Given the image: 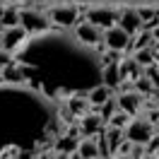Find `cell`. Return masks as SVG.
<instances>
[{"label": "cell", "mask_w": 159, "mask_h": 159, "mask_svg": "<svg viewBox=\"0 0 159 159\" xmlns=\"http://www.w3.org/2000/svg\"><path fill=\"white\" fill-rule=\"evenodd\" d=\"M157 68H159V58H157Z\"/></svg>", "instance_id": "36"}, {"label": "cell", "mask_w": 159, "mask_h": 159, "mask_svg": "<svg viewBox=\"0 0 159 159\" xmlns=\"http://www.w3.org/2000/svg\"><path fill=\"white\" fill-rule=\"evenodd\" d=\"M97 159H106V157H97Z\"/></svg>", "instance_id": "35"}, {"label": "cell", "mask_w": 159, "mask_h": 159, "mask_svg": "<svg viewBox=\"0 0 159 159\" xmlns=\"http://www.w3.org/2000/svg\"><path fill=\"white\" fill-rule=\"evenodd\" d=\"M101 41H104V46H106L109 51H116V53H123V51H128L130 46H133L130 34H128V31H123L118 24H113V27H109V29H104Z\"/></svg>", "instance_id": "6"}, {"label": "cell", "mask_w": 159, "mask_h": 159, "mask_svg": "<svg viewBox=\"0 0 159 159\" xmlns=\"http://www.w3.org/2000/svg\"><path fill=\"white\" fill-rule=\"evenodd\" d=\"M58 101L29 82H0V145L2 149H39L63 135Z\"/></svg>", "instance_id": "2"}, {"label": "cell", "mask_w": 159, "mask_h": 159, "mask_svg": "<svg viewBox=\"0 0 159 159\" xmlns=\"http://www.w3.org/2000/svg\"><path fill=\"white\" fill-rule=\"evenodd\" d=\"M113 159H133V157H128V154H116Z\"/></svg>", "instance_id": "32"}, {"label": "cell", "mask_w": 159, "mask_h": 159, "mask_svg": "<svg viewBox=\"0 0 159 159\" xmlns=\"http://www.w3.org/2000/svg\"><path fill=\"white\" fill-rule=\"evenodd\" d=\"M157 159H159V154H157Z\"/></svg>", "instance_id": "38"}, {"label": "cell", "mask_w": 159, "mask_h": 159, "mask_svg": "<svg viewBox=\"0 0 159 159\" xmlns=\"http://www.w3.org/2000/svg\"><path fill=\"white\" fill-rule=\"evenodd\" d=\"M145 147H147V154H154V157H157L159 154V135H152V140H149Z\"/></svg>", "instance_id": "28"}, {"label": "cell", "mask_w": 159, "mask_h": 159, "mask_svg": "<svg viewBox=\"0 0 159 159\" xmlns=\"http://www.w3.org/2000/svg\"><path fill=\"white\" fill-rule=\"evenodd\" d=\"M116 101H118V109H123L128 116H138L145 106V94H140L135 89H125L116 97Z\"/></svg>", "instance_id": "10"}, {"label": "cell", "mask_w": 159, "mask_h": 159, "mask_svg": "<svg viewBox=\"0 0 159 159\" xmlns=\"http://www.w3.org/2000/svg\"><path fill=\"white\" fill-rule=\"evenodd\" d=\"M145 154H147V147H145V145H140V142H133V147H130L128 157H133V159H142Z\"/></svg>", "instance_id": "26"}, {"label": "cell", "mask_w": 159, "mask_h": 159, "mask_svg": "<svg viewBox=\"0 0 159 159\" xmlns=\"http://www.w3.org/2000/svg\"><path fill=\"white\" fill-rule=\"evenodd\" d=\"M157 130H159V125H157Z\"/></svg>", "instance_id": "37"}, {"label": "cell", "mask_w": 159, "mask_h": 159, "mask_svg": "<svg viewBox=\"0 0 159 159\" xmlns=\"http://www.w3.org/2000/svg\"><path fill=\"white\" fill-rule=\"evenodd\" d=\"M133 58L138 60L142 68H149V65H157V56H154V51L152 48H138L133 53Z\"/></svg>", "instance_id": "20"}, {"label": "cell", "mask_w": 159, "mask_h": 159, "mask_svg": "<svg viewBox=\"0 0 159 159\" xmlns=\"http://www.w3.org/2000/svg\"><path fill=\"white\" fill-rule=\"evenodd\" d=\"M135 92H140V94H154V87H152V82L142 75V77L135 80Z\"/></svg>", "instance_id": "24"}, {"label": "cell", "mask_w": 159, "mask_h": 159, "mask_svg": "<svg viewBox=\"0 0 159 159\" xmlns=\"http://www.w3.org/2000/svg\"><path fill=\"white\" fill-rule=\"evenodd\" d=\"M80 133H84V135H94V133H99L101 128H104V123L106 120L101 118L99 111H94V113H84V116H80Z\"/></svg>", "instance_id": "14"}, {"label": "cell", "mask_w": 159, "mask_h": 159, "mask_svg": "<svg viewBox=\"0 0 159 159\" xmlns=\"http://www.w3.org/2000/svg\"><path fill=\"white\" fill-rule=\"evenodd\" d=\"M68 109H70L72 116H84V113H89L92 104L87 99V94H72L68 99Z\"/></svg>", "instance_id": "17"}, {"label": "cell", "mask_w": 159, "mask_h": 159, "mask_svg": "<svg viewBox=\"0 0 159 159\" xmlns=\"http://www.w3.org/2000/svg\"><path fill=\"white\" fill-rule=\"evenodd\" d=\"M145 118H147L149 123H152V125L157 128V125H159V109H154V111H147V116H145Z\"/></svg>", "instance_id": "29"}, {"label": "cell", "mask_w": 159, "mask_h": 159, "mask_svg": "<svg viewBox=\"0 0 159 159\" xmlns=\"http://www.w3.org/2000/svg\"><path fill=\"white\" fill-rule=\"evenodd\" d=\"M12 65L22 80L46 92L51 99H65L72 94H87L101 84V51L87 46L68 29H48L31 36L17 48Z\"/></svg>", "instance_id": "1"}, {"label": "cell", "mask_w": 159, "mask_h": 159, "mask_svg": "<svg viewBox=\"0 0 159 159\" xmlns=\"http://www.w3.org/2000/svg\"><path fill=\"white\" fill-rule=\"evenodd\" d=\"M130 118H133V116H128L123 109H116V111H113V116L106 120V125H113V128H125Z\"/></svg>", "instance_id": "22"}, {"label": "cell", "mask_w": 159, "mask_h": 159, "mask_svg": "<svg viewBox=\"0 0 159 159\" xmlns=\"http://www.w3.org/2000/svg\"><path fill=\"white\" fill-rule=\"evenodd\" d=\"M75 36H77L82 43H87V46H99L101 43V36H104V29H99L97 24H92V22H80L75 24Z\"/></svg>", "instance_id": "11"}, {"label": "cell", "mask_w": 159, "mask_h": 159, "mask_svg": "<svg viewBox=\"0 0 159 159\" xmlns=\"http://www.w3.org/2000/svg\"><path fill=\"white\" fill-rule=\"evenodd\" d=\"M101 135H104V138H101V145H99L101 157H113V154L118 152L120 142L125 140V135H123V128H113V125H106Z\"/></svg>", "instance_id": "8"}, {"label": "cell", "mask_w": 159, "mask_h": 159, "mask_svg": "<svg viewBox=\"0 0 159 159\" xmlns=\"http://www.w3.org/2000/svg\"><path fill=\"white\" fill-rule=\"evenodd\" d=\"M12 53L10 51H5V48H0V70H5L7 65H12Z\"/></svg>", "instance_id": "27"}, {"label": "cell", "mask_w": 159, "mask_h": 159, "mask_svg": "<svg viewBox=\"0 0 159 159\" xmlns=\"http://www.w3.org/2000/svg\"><path fill=\"white\" fill-rule=\"evenodd\" d=\"M149 31H152V41H154V43L159 46V24H154V27H152Z\"/></svg>", "instance_id": "30"}, {"label": "cell", "mask_w": 159, "mask_h": 159, "mask_svg": "<svg viewBox=\"0 0 159 159\" xmlns=\"http://www.w3.org/2000/svg\"><path fill=\"white\" fill-rule=\"evenodd\" d=\"M135 36H138V41H135L138 48H152L154 41H152V31H149V29H140ZM138 48H135V51H138Z\"/></svg>", "instance_id": "23"}, {"label": "cell", "mask_w": 159, "mask_h": 159, "mask_svg": "<svg viewBox=\"0 0 159 159\" xmlns=\"http://www.w3.org/2000/svg\"><path fill=\"white\" fill-rule=\"evenodd\" d=\"M154 97H157V99H154V106L159 109V92H154Z\"/></svg>", "instance_id": "33"}, {"label": "cell", "mask_w": 159, "mask_h": 159, "mask_svg": "<svg viewBox=\"0 0 159 159\" xmlns=\"http://www.w3.org/2000/svg\"><path fill=\"white\" fill-rule=\"evenodd\" d=\"M80 10L77 5H56L53 10H48V20L53 27H60V29H72L77 24Z\"/></svg>", "instance_id": "4"}, {"label": "cell", "mask_w": 159, "mask_h": 159, "mask_svg": "<svg viewBox=\"0 0 159 159\" xmlns=\"http://www.w3.org/2000/svg\"><path fill=\"white\" fill-rule=\"evenodd\" d=\"M87 99H89V104L94 109H101L109 99H113V89H109L106 84H97V87H92L87 92Z\"/></svg>", "instance_id": "15"}, {"label": "cell", "mask_w": 159, "mask_h": 159, "mask_svg": "<svg viewBox=\"0 0 159 159\" xmlns=\"http://www.w3.org/2000/svg\"><path fill=\"white\" fill-rule=\"evenodd\" d=\"M145 77L152 82L154 92H159V68H157V65H149V68H145Z\"/></svg>", "instance_id": "25"}, {"label": "cell", "mask_w": 159, "mask_h": 159, "mask_svg": "<svg viewBox=\"0 0 159 159\" xmlns=\"http://www.w3.org/2000/svg\"><path fill=\"white\" fill-rule=\"evenodd\" d=\"M118 72H120V84H123L125 80H133V82H135L138 77H142V75H145V68L130 56V58L118 60Z\"/></svg>", "instance_id": "13"}, {"label": "cell", "mask_w": 159, "mask_h": 159, "mask_svg": "<svg viewBox=\"0 0 159 159\" xmlns=\"http://www.w3.org/2000/svg\"><path fill=\"white\" fill-rule=\"evenodd\" d=\"M118 17H120L118 7H104V5H99V7H89V10H87L84 22L97 24L99 29H109V27H113V24L118 22Z\"/></svg>", "instance_id": "5"}, {"label": "cell", "mask_w": 159, "mask_h": 159, "mask_svg": "<svg viewBox=\"0 0 159 159\" xmlns=\"http://www.w3.org/2000/svg\"><path fill=\"white\" fill-rule=\"evenodd\" d=\"M20 24L31 34H41V31L53 29L48 15H43L39 10H20Z\"/></svg>", "instance_id": "7"}, {"label": "cell", "mask_w": 159, "mask_h": 159, "mask_svg": "<svg viewBox=\"0 0 159 159\" xmlns=\"http://www.w3.org/2000/svg\"><path fill=\"white\" fill-rule=\"evenodd\" d=\"M77 145H80V140L72 138V135H68V133L56 138V149H58V152H65V154L75 152V149H77Z\"/></svg>", "instance_id": "19"}, {"label": "cell", "mask_w": 159, "mask_h": 159, "mask_svg": "<svg viewBox=\"0 0 159 159\" xmlns=\"http://www.w3.org/2000/svg\"><path fill=\"white\" fill-rule=\"evenodd\" d=\"M118 27L123 31H128L130 36H135V34L145 27V22L140 20V15H138L135 7H123V10H120V17H118Z\"/></svg>", "instance_id": "12"}, {"label": "cell", "mask_w": 159, "mask_h": 159, "mask_svg": "<svg viewBox=\"0 0 159 159\" xmlns=\"http://www.w3.org/2000/svg\"><path fill=\"white\" fill-rule=\"evenodd\" d=\"M56 159H70V154H65V152H60V154H58Z\"/></svg>", "instance_id": "31"}, {"label": "cell", "mask_w": 159, "mask_h": 159, "mask_svg": "<svg viewBox=\"0 0 159 159\" xmlns=\"http://www.w3.org/2000/svg\"><path fill=\"white\" fill-rule=\"evenodd\" d=\"M27 39H29V31L24 29L22 24L7 27V29H2V36H0V48L10 51V53H17V48H20Z\"/></svg>", "instance_id": "9"}, {"label": "cell", "mask_w": 159, "mask_h": 159, "mask_svg": "<svg viewBox=\"0 0 159 159\" xmlns=\"http://www.w3.org/2000/svg\"><path fill=\"white\" fill-rule=\"evenodd\" d=\"M142 159H157V157H154V154H145Z\"/></svg>", "instance_id": "34"}, {"label": "cell", "mask_w": 159, "mask_h": 159, "mask_svg": "<svg viewBox=\"0 0 159 159\" xmlns=\"http://www.w3.org/2000/svg\"><path fill=\"white\" fill-rule=\"evenodd\" d=\"M77 154H80L82 159H97V157H101L99 142H97L94 138H84V140L77 145Z\"/></svg>", "instance_id": "18"}, {"label": "cell", "mask_w": 159, "mask_h": 159, "mask_svg": "<svg viewBox=\"0 0 159 159\" xmlns=\"http://www.w3.org/2000/svg\"><path fill=\"white\" fill-rule=\"evenodd\" d=\"M157 133V128L149 123L145 116H138V118H130L128 125L123 128V135H125V140H130V142H140V145H147L149 140H152V135Z\"/></svg>", "instance_id": "3"}, {"label": "cell", "mask_w": 159, "mask_h": 159, "mask_svg": "<svg viewBox=\"0 0 159 159\" xmlns=\"http://www.w3.org/2000/svg\"><path fill=\"white\" fill-rule=\"evenodd\" d=\"M0 24L7 29V27H17L20 24V10L17 7H5L0 12Z\"/></svg>", "instance_id": "21"}, {"label": "cell", "mask_w": 159, "mask_h": 159, "mask_svg": "<svg viewBox=\"0 0 159 159\" xmlns=\"http://www.w3.org/2000/svg\"><path fill=\"white\" fill-rule=\"evenodd\" d=\"M101 84H106L109 89H118L120 84V72H118V60H111L104 65V72H101Z\"/></svg>", "instance_id": "16"}]
</instances>
